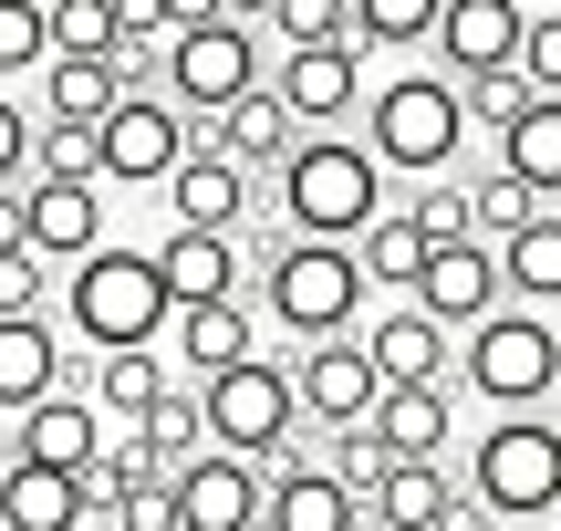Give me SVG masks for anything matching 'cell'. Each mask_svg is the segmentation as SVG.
Masks as SVG:
<instances>
[{"mask_svg": "<svg viewBox=\"0 0 561 531\" xmlns=\"http://www.w3.org/2000/svg\"><path fill=\"white\" fill-rule=\"evenodd\" d=\"M198 396V428L219 459H250V470H312V428L291 417V375H280V354H240L229 375H208Z\"/></svg>", "mask_w": 561, "mask_h": 531, "instance_id": "7a4b0ae2", "label": "cell"}, {"mask_svg": "<svg viewBox=\"0 0 561 531\" xmlns=\"http://www.w3.org/2000/svg\"><path fill=\"white\" fill-rule=\"evenodd\" d=\"M187 157V125L167 115L157 94H125L115 115L94 125V188H167Z\"/></svg>", "mask_w": 561, "mask_h": 531, "instance_id": "30bf717a", "label": "cell"}, {"mask_svg": "<svg viewBox=\"0 0 561 531\" xmlns=\"http://www.w3.org/2000/svg\"><path fill=\"white\" fill-rule=\"evenodd\" d=\"M115 104H125V94H115L104 63H42V115H32V125H83V136H94Z\"/></svg>", "mask_w": 561, "mask_h": 531, "instance_id": "83f0119b", "label": "cell"}, {"mask_svg": "<svg viewBox=\"0 0 561 531\" xmlns=\"http://www.w3.org/2000/svg\"><path fill=\"white\" fill-rule=\"evenodd\" d=\"M0 188H32V104L0 94Z\"/></svg>", "mask_w": 561, "mask_h": 531, "instance_id": "f35d334b", "label": "cell"}, {"mask_svg": "<svg viewBox=\"0 0 561 531\" xmlns=\"http://www.w3.org/2000/svg\"><path fill=\"white\" fill-rule=\"evenodd\" d=\"M364 365H375V386H447V354H458V334H437L416 303H385L375 334H354Z\"/></svg>", "mask_w": 561, "mask_h": 531, "instance_id": "ffe728a7", "label": "cell"}, {"mask_svg": "<svg viewBox=\"0 0 561 531\" xmlns=\"http://www.w3.org/2000/svg\"><path fill=\"white\" fill-rule=\"evenodd\" d=\"M416 261H426V240H416V219L405 208H385V219H364V240H354V271H364V292H416Z\"/></svg>", "mask_w": 561, "mask_h": 531, "instance_id": "f1b7e54d", "label": "cell"}, {"mask_svg": "<svg viewBox=\"0 0 561 531\" xmlns=\"http://www.w3.org/2000/svg\"><path fill=\"white\" fill-rule=\"evenodd\" d=\"M405 303H416L437 334H468V324L500 313V271H489L479 240H447V250H426V261H416V292H405Z\"/></svg>", "mask_w": 561, "mask_h": 531, "instance_id": "9a60e30c", "label": "cell"}, {"mask_svg": "<svg viewBox=\"0 0 561 531\" xmlns=\"http://www.w3.org/2000/svg\"><path fill=\"white\" fill-rule=\"evenodd\" d=\"M0 449H11V428H0Z\"/></svg>", "mask_w": 561, "mask_h": 531, "instance_id": "b9f144b4", "label": "cell"}, {"mask_svg": "<svg viewBox=\"0 0 561 531\" xmlns=\"http://www.w3.org/2000/svg\"><path fill=\"white\" fill-rule=\"evenodd\" d=\"M437 0H354V53H426Z\"/></svg>", "mask_w": 561, "mask_h": 531, "instance_id": "d6a6232c", "label": "cell"}, {"mask_svg": "<svg viewBox=\"0 0 561 531\" xmlns=\"http://www.w3.org/2000/svg\"><path fill=\"white\" fill-rule=\"evenodd\" d=\"M53 386H83L73 354H62V334H53V313H32V324H0V428H11V417H32Z\"/></svg>", "mask_w": 561, "mask_h": 531, "instance_id": "d6986e66", "label": "cell"}, {"mask_svg": "<svg viewBox=\"0 0 561 531\" xmlns=\"http://www.w3.org/2000/svg\"><path fill=\"white\" fill-rule=\"evenodd\" d=\"M271 32L280 53H333V42H354V0H271Z\"/></svg>", "mask_w": 561, "mask_h": 531, "instance_id": "836d02e7", "label": "cell"}, {"mask_svg": "<svg viewBox=\"0 0 561 531\" xmlns=\"http://www.w3.org/2000/svg\"><path fill=\"white\" fill-rule=\"evenodd\" d=\"M250 83H261V21H250L240 0H208V11L167 42V115L208 125V115H229Z\"/></svg>", "mask_w": 561, "mask_h": 531, "instance_id": "8992f818", "label": "cell"}, {"mask_svg": "<svg viewBox=\"0 0 561 531\" xmlns=\"http://www.w3.org/2000/svg\"><path fill=\"white\" fill-rule=\"evenodd\" d=\"M0 531H83V490L62 470H21V459H0Z\"/></svg>", "mask_w": 561, "mask_h": 531, "instance_id": "484cf974", "label": "cell"}, {"mask_svg": "<svg viewBox=\"0 0 561 531\" xmlns=\"http://www.w3.org/2000/svg\"><path fill=\"white\" fill-rule=\"evenodd\" d=\"M83 531H115V521H83Z\"/></svg>", "mask_w": 561, "mask_h": 531, "instance_id": "60d3db41", "label": "cell"}, {"mask_svg": "<svg viewBox=\"0 0 561 531\" xmlns=\"http://www.w3.org/2000/svg\"><path fill=\"white\" fill-rule=\"evenodd\" d=\"M136 449H146V459H157V470H167V479H178V470H187V459H198V449H208V428H198V396H187V386H167V396H157V407H146V417H136Z\"/></svg>", "mask_w": 561, "mask_h": 531, "instance_id": "1f68e13d", "label": "cell"}, {"mask_svg": "<svg viewBox=\"0 0 561 531\" xmlns=\"http://www.w3.org/2000/svg\"><path fill=\"white\" fill-rule=\"evenodd\" d=\"M271 219L291 240H322V250H354L364 219H385V178L354 136H291V157L271 167Z\"/></svg>", "mask_w": 561, "mask_h": 531, "instance_id": "6da1fadb", "label": "cell"}, {"mask_svg": "<svg viewBox=\"0 0 561 531\" xmlns=\"http://www.w3.org/2000/svg\"><path fill=\"white\" fill-rule=\"evenodd\" d=\"M32 178L94 188V136H83V125H32Z\"/></svg>", "mask_w": 561, "mask_h": 531, "instance_id": "d590c367", "label": "cell"}, {"mask_svg": "<svg viewBox=\"0 0 561 531\" xmlns=\"http://www.w3.org/2000/svg\"><path fill=\"white\" fill-rule=\"evenodd\" d=\"M447 511H458V479L447 470H385L375 500H364L375 531H447Z\"/></svg>", "mask_w": 561, "mask_h": 531, "instance_id": "4316f807", "label": "cell"}, {"mask_svg": "<svg viewBox=\"0 0 561 531\" xmlns=\"http://www.w3.org/2000/svg\"><path fill=\"white\" fill-rule=\"evenodd\" d=\"M405 219H416V240H426V250L468 240V188H458V178H426L416 199H405Z\"/></svg>", "mask_w": 561, "mask_h": 531, "instance_id": "8d00e7d4", "label": "cell"}, {"mask_svg": "<svg viewBox=\"0 0 561 531\" xmlns=\"http://www.w3.org/2000/svg\"><path fill=\"white\" fill-rule=\"evenodd\" d=\"M0 459H21V470H62V479H83L104 459V417L83 407V386H53L32 417H11V449Z\"/></svg>", "mask_w": 561, "mask_h": 531, "instance_id": "5bb4252c", "label": "cell"}, {"mask_svg": "<svg viewBox=\"0 0 561 531\" xmlns=\"http://www.w3.org/2000/svg\"><path fill=\"white\" fill-rule=\"evenodd\" d=\"M468 511H479L489 531H541L551 521V500H561V438H551V417H500V428L468 449Z\"/></svg>", "mask_w": 561, "mask_h": 531, "instance_id": "52a82bcc", "label": "cell"}, {"mask_svg": "<svg viewBox=\"0 0 561 531\" xmlns=\"http://www.w3.org/2000/svg\"><path fill=\"white\" fill-rule=\"evenodd\" d=\"M0 250H21V188H0Z\"/></svg>", "mask_w": 561, "mask_h": 531, "instance_id": "ab89813d", "label": "cell"}, {"mask_svg": "<svg viewBox=\"0 0 561 531\" xmlns=\"http://www.w3.org/2000/svg\"><path fill=\"white\" fill-rule=\"evenodd\" d=\"M447 365L468 375V396H489L500 417H541L551 407V386H561V334H551V313H520V303H500L489 324H468L458 334V354Z\"/></svg>", "mask_w": 561, "mask_h": 531, "instance_id": "5b68a950", "label": "cell"}, {"mask_svg": "<svg viewBox=\"0 0 561 531\" xmlns=\"http://www.w3.org/2000/svg\"><path fill=\"white\" fill-rule=\"evenodd\" d=\"M250 208H261V178H240V167H219V157H178V178H167V229L240 240Z\"/></svg>", "mask_w": 561, "mask_h": 531, "instance_id": "ac0fdd59", "label": "cell"}, {"mask_svg": "<svg viewBox=\"0 0 561 531\" xmlns=\"http://www.w3.org/2000/svg\"><path fill=\"white\" fill-rule=\"evenodd\" d=\"M53 63V42H42V0H0V94H11L21 74H42Z\"/></svg>", "mask_w": 561, "mask_h": 531, "instance_id": "e575fe53", "label": "cell"}, {"mask_svg": "<svg viewBox=\"0 0 561 531\" xmlns=\"http://www.w3.org/2000/svg\"><path fill=\"white\" fill-rule=\"evenodd\" d=\"M62 324L83 334V354H157L167 344V292L146 250H83L73 282H62Z\"/></svg>", "mask_w": 561, "mask_h": 531, "instance_id": "277c9868", "label": "cell"}, {"mask_svg": "<svg viewBox=\"0 0 561 531\" xmlns=\"http://www.w3.org/2000/svg\"><path fill=\"white\" fill-rule=\"evenodd\" d=\"M261 500H271V479L250 470V459H219V449H198L178 479H167L178 531H261Z\"/></svg>", "mask_w": 561, "mask_h": 531, "instance_id": "4fadbf2b", "label": "cell"}, {"mask_svg": "<svg viewBox=\"0 0 561 531\" xmlns=\"http://www.w3.org/2000/svg\"><path fill=\"white\" fill-rule=\"evenodd\" d=\"M489 167L530 199H561V104H520V115L489 136Z\"/></svg>", "mask_w": 561, "mask_h": 531, "instance_id": "7402d4cb", "label": "cell"}, {"mask_svg": "<svg viewBox=\"0 0 561 531\" xmlns=\"http://www.w3.org/2000/svg\"><path fill=\"white\" fill-rule=\"evenodd\" d=\"M489 271H500V303L520 292V313H551V303H561V219L510 229V240L489 250Z\"/></svg>", "mask_w": 561, "mask_h": 531, "instance_id": "603a6c76", "label": "cell"}, {"mask_svg": "<svg viewBox=\"0 0 561 531\" xmlns=\"http://www.w3.org/2000/svg\"><path fill=\"white\" fill-rule=\"evenodd\" d=\"M520 32H530V0H437V63L447 83H489L520 63Z\"/></svg>", "mask_w": 561, "mask_h": 531, "instance_id": "8fae6325", "label": "cell"}, {"mask_svg": "<svg viewBox=\"0 0 561 531\" xmlns=\"http://www.w3.org/2000/svg\"><path fill=\"white\" fill-rule=\"evenodd\" d=\"M280 375H291V417H301L312 438L364 428V417H375V396H385L354 334H333V344H291V354H280Z\"/></svg>", "mask_w": 561, "mask_h": 531, "instance_id": "9c48e42d", "label": "cell"}, {"mask_svg": "<svg viewBox=\"0 0 561 531\" xmlns=\"http://www.w3.org/2000/svg\"><path fill=\"white\" fill-rule=\"evenodd\" d=\"M146 261H157L167 313H198V303H250V292H240V250H229V240H208V229H167Z\"/></svg>", "mask_w": 561, "mask_h": 531, "instance_id": "e0dca14e", "label": "cell"}, {"mask_svg": "<svg viewBox=\"0 0 561 531\" xmlns=\"http://www.w3.org/2000/svg\"><path fill=\"white\" fill-rule=\"evenodd\" d=\"M167 334H178V365L198 375V386H208V375H229L240 354H261V344H250V303H198V313H167Z\"/></svg>", "mask_w": 561, "mask_h": 531, "instance_id": "d4e9b609", "label": "cell"}, {"mask_svg": "<svg viewBox=\"0 0 561 531\" xmlns=\"http://www.w3.org/2000/svg\"><path fill=\"white\" fill-rule=\"evenodd\" d=\"M250 292H261V313L291 334V344H333V334H354V313H364L354 250H322V240H291Z\"/></svg>", "mask_w": 561, "mask_h": 531, "instance_id": "ba28073f", "label": "cell"}, {"mask_svg": "<svg viewBox=\"0 0 561 531\" xmlns=\"http://www.w3.org/2000/svg\"><path fill=\"white\" fill-rule=\"evenodd\" d=\"M364 428H375V449L396 459V470H437V459H447V428H458V407H447V386H385Z\"/></svg>", "mask_w": 561, "mask_h": 531, "instance_id": "44dd1931", "label": "cell"}, {"mask_svg": "<svg viewBox=\"0 0 561 531\" xmlns=\"http://www.w3.org/2000/svg\"><path fill=\"white\" fill-rule=\"evenodd\" d=\"M271 83V104L291 115V136H343V104L364 94V53L354 42H333V53H280V74Z\"/></svg>", "mask_w": 561, "mask_h": 531, "instance_id": "7c38bea8", "label": "cell"}, {"mask_svg": "<svg viewBox=\"0 0 561 531\" xmlns=\"http://www.w3.org/2000/svg\"><path fill=\"white\" fill-rule=\"evenodd\" d=\"M468 188V240L479 250H500L510 229H530V219H561V199H530V188H510L500 167H479V178H458Z\"/></svg>", "mask_w": 561, "mask_h": 531, "instance_id": "f546056e", "label": "cell"}, {"mask_svg": "<svg viewBox=\"0 0 561 531\" xmlns=\"http://www.w3.org/2000/svg\"><path fill=\"white\" fill-rule=\"evenodd\" d=\"M157 396H167V365H157V354H94V375H83V407H94V417H125V428H136Z\"/></svg>", "mask_w": 561, "mask_h": 531, "instance_id": "4dcf8cb0", "label": "cell"}, {"mask_svg": "<svg viewBox=\"0 0 561 531\" xmlns=\"http://www.w3.org/2000/svg\"><path fill=\"white\" fill-rule=\"evenodd\" d=\"M364 157H375V178H447V167L468 157V115H458V83L447 74H396L375 83V104H364Z\"/></svg>", "mask_w": 561, "mask_h": 531, "instance_id": "3957f363", "label": "cell"}, {"mask_svg": "<svg viewBox=\"0 0 561 531\" xmlns=\"http://www.w3.org/2000/svg\"><path fill=\"white\" fill-rule=\"evenodd\" d=\"M261 531H364V500H343L322 470H271Z\"/></svg>", "mask_w": 561, "mask_h": 531, "instance_id": "cb8c5ba5", "label": "cell"}, {"mask_svg": "<svg viewBox=\"0 0 561 531\" xmlns=\"http://www.w3.org/2000/svg\"><path fill=\"white\" fill-rule=\"evenodd\" d=\"M21 250H32L42 271L104 250V188H53V178H32V188H21Z\"/></svg>", "mask_w": 561, "mask_h": 531, "instance_id": "2e32d148", "label": "cell"}, {"mask_svg": "<svg viewBox=\"0 0 561 531\" xmlns=\"http://www.w3.org/2000/svg\"><path fill=\"white\" fill-rule=\"evenodd\" d=\"M42 303H53V271L32 250H0V324H32Z\"/></svg>", "mask_w": 561, "mask_h": 531, "instance_id": "74e56055", "label": "cell"}]
</instances>
